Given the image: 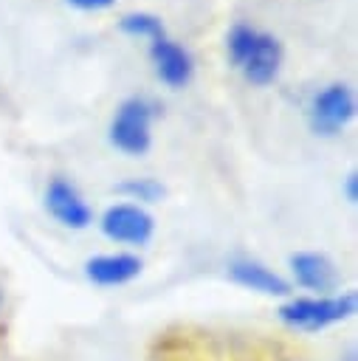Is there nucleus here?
<instances>
[{
	"label": "nucleus",
	"mask_w": 358,
	"mask_h": 361,
	"mask_svg": "<svg viewBox=\"0 0 358 361\" xmlns=\"http://www.w3.org/2000/svg\"><path fill=\"white\" fill-rule=\"evenodd\" d=\"M228 276L237 285L265 293V296H288L290 293L288 279H282L276 271H271L268 265H262L259 259H251V257H234L228 262Z\"/></svg>",
	"instance_id": "obj_10"
},
{
	"label": "nucleus",
	"mask_w": 358,
	"mask_h": 361,
	"mask_svg": "<svg viewBox=\"0 0 358 361\" xmlns=\"http://www.w3.org/2000/svg\"><path fill=\"white\" fill-rule=\"evenodd\" d=\"M226 51H228V62L254 87L273 85L282 71V42L273 34L259 31L248 23L231 25V31L226 34Z\"/></svg>",
	"instance_id": "obj_1"
},
{
	"label": "nucleus",
	"mask_w": 358,
	"mask_h": 361,
	"mask_svg": "<svg viewBox=\"0 0 358 361\" xmlns=\"http://www.w3.org/2000/svg\"><path fill=\"white\" fill-rule=\"evenodd\" d=\"M355 307H358V299L352 290L330 293V296H296L279 307V319L293 330L316 333V330H324L330 324L350 319Z\"/></svg>",
	"instance_id": "obj_2"
},
{
	"label": "nucleus",
	"mask_w": 358,
	"mask_h": 361,
	"mask_svg": "<svg viewBox=\"0 0 358 361\" xmlns=\"http://www.w3.org/2000/svg\"><path fill=\"white\" fill-rule=\"evenodd\" d=\"M344 195H347L350 203L358 200V175H355V172H350V175L344 178Z\"/></svg>",
	"instance_id": "obj_14"
},
{
	"label": "nucleus",
	"mask_w": 358,
	"mask_h": 361,
	"mask_svg": "<svg viewBox=\"0 0 358 361\" xmlns=\"http://www.w3.org/2000/svg\"><path fill=\"white\" fill-rule=\"evenodd\" d=\"M118 31L127 34V37H144V39H158L166 34L163 28V20L152 11H127L118 17Z\"/></svg>",
	"instance_id": "obj_11"
},
{
	"label": "nucleus",
	"mask_w": 358,
	"mask_h": 361,
	"mask_svg": "<svg viewBox=\"0 0 358 361\" xmlns=\"http://www.w3.org/2000/svg\"><path fill=\"white\" fill-rule=\"evenodd\" d=\"M0 307H3V290H0Z\"/></svg>",
	"instance_id": "obj_15"
},
{
	"label": "nucleus",
	"mask_w": 358,
	"mask_h": 361,
	"mask_svg": "<svg viewBox=\"0 0 358 361\" xmlns=\"http://www.w3.org/2000/svg\"><path fill=\"white\" fill-rule=\"evenodd\" d=\"M288 262L296 285H302L304 290H313L316 296H330V290L338 288V268L327 254L296 251Z\"/></svg>",
	"instance_id": "obj_8"
},
{
	"label": "nucleus",
	"mask_w": 358,
	"mask_h": 361,
	"mask_svg": "<svg viewBox=\"0 0 358 361\" xmlns=\"http://www.w3.org/2000/svg\"><path fill=\"white\" fill-rule=\"evenodd\" d=\"M62 3L76 11H107L116 6V0H62Z\"/></svg>",
	"instance_id": "obj_13"
},
{
	"label": "nucleus",
	"mask_w": 358,
	"mask_h": 361,
	"mask_svg": "<svg viewBox=\"0 0 358 361\" xmlns=\"http://www.w3.org/2000/svg\"><path fill=\"white\" fill-rule=\"evenodd\" d=\"M355 93L347 82H330L313 93L307 104V127L313 135L333 138L355 118Z\"/></svg>",
	"instance_id": "obj_4"
},
{
	"label": "nucleus",
	"mask_w": 358,
	"mask_h": 361,
	"mask_svg": "<svg viewBox=\"0 0 358 361\" xmlns=\"http://www.w3.org/2000/svg\"><path fill=\"white\" fill-rule=\"evenodd\" d=\"M45 209L59 226L73 228V231H82V228H87L93 223V209L87 206V200L82 197L76 183H70L62 175L48 180V186H45Z\"/></svg>",
	"instance_id": "obj_6"
},
{
	"label": "nucleus",
	"mask_w": 358,
	"mask_h": 361,
	"mask_svg": "<svg viewBox=\"0 0 358 361\" xmlns=\"http://www.w3.org/2000/svg\"><path fill=\"white\" fill-rule=\"evenodd\" d=\"M99 226L107 240L121 245H147L155 234V217L138 203H113Z\"/></svg>",
	"instance_id": "obj_5"
},
{
	"label": "nucleus",
	"mask_w": 358,
	"mask_h": 361,
	"mask_svg": "<svg viewBox=\"0 0 358 361\" xmlns=\"http://www.w3.org/2000/svg\"><path fill=\"white\" fill-rule=\"evenodd\" d=\"M144 262L135 257V254H127V251H116V254H99V257H90L85 262V276L93 282V285H101V288H116V285H127L132 282L138 274H141Z\"/></svg>",
	"instance_id": "obj_9"
},
{
	"label": "nucleus",
	"mask_w": 358,
	"mask_h": 361,
	"mask_svg": "<svg viewBox=\"0 0 358 361\" xmlns=\"http://www.w3.org/2000/svg\"><path fill=\"white\" fill-rule=\"evenodd\" d=\"M152 116H155V107L144 96L124 99L110 118L107 141L130 158L147 155V149L152 147Z\"/></svg>",
	"instance_id": "obj_3"
},
{
	"label": "nucleus",
	"mask_w": 358,
	"mask_h": 361,
	"mask_svg": "<svg viewBox=\"0 0 358 361\" xmlns=\"http://www.w3.org/2000/svg\"><path fill=\"white\" fill-rule=\"evenodd\" d=\"M116 192L124 195L127 200H135L138 206L141 203H158L166 195L163 183H158L155 178H127V180H121L116 186Z\"/></svg>",
	"instance_id": "obj_12"
},
{
	"label": "nucleus",
	"mask_w": 358,
	"mask_h": 361,
	"mask_svg": "<svg viewBox=\"0 0 358 361\" xmlns=\"http://www.w3.org/2000/svg\"><path fill=\"white\" fill-rule=\"evenodd\" d=\"M149 59H152V68H155V76L172 87V90H180L192 82V73H195V62H192V54L175 42L169 34L158 37L149 42Z\"/></svg>",
	"instance_id": "obj_7"
}]
</instances>
